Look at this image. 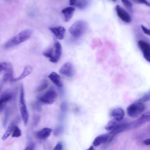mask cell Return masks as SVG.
Returning a JSON list of instances; mask_svg holds the SVG:
<instances>
[{
  "label": "cell",
  "instance_id": "1",
  "mask_svg": "<svg viewBox=\"0 0 150 150\" xmlns=\"http://www.w3.org/2000/svg\"><path fill=\"white\" fill-rule=\"evenodd\" d=\"M33 31L31 29L25 30L10 39L4 44V47L6 49L11 48L18 45L30 38Z\"/></svg>",
  "mask_w": 150,
  "mask_h": 150
},
{
  "label": "cell",
  "instance_id": "2",
  "mask_svg": "<svg viewBox=\"0 0 150 150\" xmlns=\"http://www.w3.org/2000/svg\"><path fill=\"white\" fill-rule=\"evenodd\" d=\"M88 24L84 21L80 20L74 23L69 29L71 35L75 38H79L85 32L88 28Z\"/></svg>",
  "mask_w": 150,
  "mask_h": 150
},
{
  "label": "cell",
  "instance_id": "3",
  "mask_svg": "<svg viewBox=\"0 0 150 150\" xmlns=\"http://www.w3.org/2000/svg\"><path fill=\"white\" fill-rule=\"evenodd\" d=\"M19 103L21 117L24 125H26L28 120V114L25 103L23 85L22 84L21 85Z\"/></svg>",
  "mask_w": 150,
  "mask_h": 150
},
{
  "label": "cell",
  "instance_id": "4",
  "mask_svg": "<svg viewBox=\"0 0 150 150\" xmlns=\"http://www.w3.org/2000/svg\"><path fill=\"white\" fill-rule=\"evenodd\" d=\"M144 105L142 102L137 101L128 106L127 108V112L130 117L135 118L138 117L144 110Z\"/></svg>",
  "mask_w": 150,
  "mask_h": 150
},
{
  "label": "cell",
  "instance_id": "5",
  "mask_svg": "<svg viewBox=\"0 0 150 150\" xmlns=\"http://www.w3.org/2000/svg\"><path fill=\"white\" fill-rule=\"evenodd\" d=\"M57 95L53 90L50 89L41 96L39 98L40 102L44 103L51 104L56 101Z\"/></svg>",
  "mask_w": 150,
  "mask_h": 150
},
{
  "label": "cell",
  "instance_id": "6",
  "mask_svg": "<svg viewBox=\"0 0 150 150\" xmlns=\"http://www.w3.org/2000/svg\"><path fill=\"white\" fill-rule=\"evenodd\" d=\"M59 72L66 76L71 77L73 76L75 73L74 66L70 62H66L62 66Z\"/></svg>",
  "mask_w": 150,
  "mask_h": 150
},
{
  "label": "cell",
  "instance_id": "7",
  "mask_svg": "<svg viewBox=\"0 0 150 150\" xmlns=\"http://www.w3.org/2000/svg\"><path fill=\"white\" fill-rule=\"evenodd\" d=\"M138 46L141 51L145 59L149 62L150 60V47L148 43L142 40H140L138 42Z\"/></svg>",
  "mask_w": 150,
  "mask_h": 150
},
{
  "label": "cell",
  "instance_id": "8",
  "mask_svg": "<svg viewBox=\"0 0 150 150\" xmlns=\"http://www.w3.org/2000/svg\"><path fill=\"white\" fill-rule=\"evenodd\" d=\"M150 120V113L149 111H148L144 113L135 122L131 123V127L137 128L145 123L149 122Z\"/></svg>",
  "mask_w": 150,
  "mask_h": 150
},
{
  "label": "cell",
  "instance_id": "9",
  "mask_svg": "<svg viewBox=\"0 0 150 150\" xmlns=\"http://www.w3.org/2000/svg\"><path fill=\"white\" fill-rule=\"evenodd\" d=\"M113 137L110 132L100 135L94 139L93 143V144L95 146H99L100 144L106 143L110 141Z\"/></svg>",
  "mask_w": 150,
  "mask_h": 150
},
{
  "label": "cell",
  "instance_id": "10",
  "mask_svg": "<svg viewBox=\"0 0 150 150\" xmlns=\"http://www.w3.org/2000/svg\"><path fill=\"white\" fill-rule=\"evenodd\" d=\"M115 9L118 16L122 20L127 23L131 22V16L124 8L120 5H117L116 6Z\"/></svg>",
  "mask_w": 150,
  "mask_h": 150
},
{
  "label": "cell",
  "instance_id": "11",
  "mask_svg": "<svg viewBox=\"0 0 150 150\" xmlns=\"http://www.w3.org/2000/svg\"><path fill=\"white\" fill-rule=\"evenodd\" d=\"M54 54L52 59H49L50 62L53 63L57 62L61 56L62 52V46L58 41L55 40L54 43Z\"/></svg>",
  "mask_w": 150,
  "mask_h": 150
},
{
  "label": "cell",
  "instance_id": "12",
  "mask_svg": "<svg viewBox=\"0 0 150 150\" xmlns=\"http://www.w3.org/2000/svg\"><path fill=\"white\" fill-rule=\"evenodd\" d=\"M21 120V117L18 115L16 116L11 122L2 137V139L3 140H5L8 138L12 133L14 126L20 122Z\"/></svg>",
  "mask_w": 150,
  "mask_h": 150
},
{
  "label": "cell",
  "instance_id": "13",
  "mask_svg": "<svg viewBox=\"0 0 150 150\" xmlns=\"http://www.w3.org/2000/svg\"><path fill=\"white\" fill-rule=\"evenodd\" d=\"M50 31L59 40L63 39L65 35L66 29L63 27L58 26L52 27L49 28Z\"/></svg>",
  "mask_w": 150,
  "mask_h": 150
},
{
  "label": "cell",
  "instance_id": "14",
  "mask_svg": "<svg viewBox=\"0 0 150 150\" xmlns=\"http://www.w3.org/2000/svg\"><path fill=\"white\" fill-rule=\"evenodd\" d=\"M12 97V94L9 92H5L0 96V113L4 109L6 103Z\"/></svg>",
  "mask_w": 150,
  "mask_h": 150
},
{
  "label": "cell",
  "instance_id": "15",
  "mask_svg": "<svg viewBox=\"0 0 150 150\" xmlns=\"http://www.w3.org/2000/svg\"><path fill=\"white\" fill-rule=\"evenodd\" d=\"M111 115L114 119L118 121H121L123 119L125 112L122 109L118 108L114 109L112 111Z\"/></svg>",
  "mask_w": 150,
  "mask_h": 150
},
{
  "label": "cell",
  "instance_id": "16",
  "mask_svg": "<svg viewBox=\"0 0 150 150\" xmlns=\"http://www.w3.org/2000/svg\"><path fill=\"white\" fill-rule=\"evenodd\" d=\"M75 11V8L72 7H68L63 9L62 11L64 16V21H69L72 18Z\"/></svg>",
  "mask_w": 150,
  "mask_h": 150
},
{
  "label": "cell",
  "instance_id": "17",
  "mask_svg": "<svg viewBox=\"0 0 150 150\" xmlns=\"http://www.w3.org/2000/svg\"><path fill=\"white\" fill-rule=\"evenodd\" d=\"M51 129L44 128L36 133L37 138L40 139H44L47 138L51 134L52 131Z\"/></svg>",
  "mask_w": 150,
  "mask_h": 150
},
{
  "label": "cell",
  "instance_id": "18",
  "mask_svg": "<svg viewBox=\"0 0 150 150\" xmlns=\"http://www.w3.org/2000/svg\"><path fill=\"white\" fill-rule=\"evenodd\" d=\"M51 81L55 85L59 87L62 86V83L60 76L57 73L52 72L48 76Z\"/></svg>",
  "mask_w": 150,
  "mask_h": 150
},
{
  "label": "cell",
  "instance_id": "19",
  "mask_svg": "<svg viewBox=\"0 0 150 150\" xmlns=\"http://www.w3.org/2000/svg\"><path fill=\"white\" fill-rule=\"evenodd\" d=\"M32 70V67L30 65H27L24 68L22 73L18 77L13 78L11 81H16L24 78L30 74Z\"/></svg>",
  "mask_w": 150,
  "mask_h": 150
},
{
  "label": "cell",
  "instance_id": "20",
  "mask_svg": "<svg viewBox=\"0 0 150 150\" xmlns=\"http://www.w3.org/2000/svg\"><path fill=\"white\" fill-rule=\"evenodd\" d=\"M10 114V110L8 108H6L4 114L3 121V126L4 128L6 127Z\"/></svg>",
  "mask_w": 150,
  "mask_h": 150
},
{
  "label": "cell",
  "instance_id": "21",
  "mask_svg": "<svg viewBox=\"0 0 150 150\" xmlns=\"http://www.w3.org/2000/svg\"><path fill=\"white\" fill-rule=\"evenodd\" d=\"M54 54V48L50 47L43 53V55L47 58L50 59H52L53 57Z\"/></svg>",
  "mask_w": 150,
  "mask_h": 150
},
{
  "label": "cell",
  "instance_id": "22",
  "mask_svg": "<svg viewBox=\"0 0 150 150\" xmlns=\"http://www.w3.org/2000/svg\"><path fill=\"white\" fill-rule=\"evenodd\" d=\"M87 0H77L75 5L80 9H83L87 6Z\"/></svg>",
  "mask_w": 150,
  "mask_h": 150
},
{
  "label": "cell",
  "instance_id": "23",
  "mask_svg": "<svg viewBox=\"0 0 150 150\" xmlns=\"http://www.w3.org/2000/svg\"><path fill=\"white\" fill-rule=\"evenodd\" d=\"M49 85L48 81L46 79L43 80L41 83L38 87L37 91L38 92H40L46 89Z\"/></svg>",
  "mask_w": 150,
  "mask_h": 150
},
{
  "label": "cell",
  "instance_id": "24",
  "mask_svg": "<svg viewBox=\"0 0 150 150\" xmlns=\"http://www.w3.org/2000/svg\"><path fill=\"white\" fill-rule=\"evenodd\" d=\"M12 133V136L13 137H18L21 135V130L16 125L14 126Z\"/></svg>",
  "mask_w": 150,
  "mask_h": 150
},
{
  "label": "cell",
  "instance_id": "25",
  "mask_svg": "<svg viewBox=\"0 0 150 150\" xmlns=\"http://www.w3.org/2000/svg\"><path fill=\"white\" fill-rule=\"evenodd\" d=\"M125 7L130 12L133 11V6L131 2L129 0H121Z\"/></svg>",
  "mask_w": 150,
  "mask_h": 150
},
{
  "label": "cell",
  "instance_id": "26",
  "mask_svg": "<svg viewBox=\"0 0 150 150\" xmlns=\"http://www.w3.org/2000/svg\"><path fill=\"white\" fill-rule=\"evenodd\" d=\"M150 92L149 91L138 99L137 101L142 103L143 102L148 101L150 100Z\"/></svg>",
  "mask_w": 150,
  "mask_h": 150
},
{
  "label": "cell",
  "instance_id": "27",
  "mask_svg": "<svg viewBox=\"0 0 150 150\" xmlns=\"http://www.w3.org/2000/svg\"><path fill=\"white\" fill-rule=\"evenodd\" d=\"M11 64L6 62H0V74L3 71H6Z\"/></svg>",
  "mask_w": 150,
  "mask_h": 150
},
{
  "label": "cell",
  "instance_id": "28",
  "mask_svg": "<svg viewBox=\"0 0 150 150\" xmlns=\"http://www.w3.org/2000/svg\"><path fill=\"white\" fill-rule=\"evenodd\" d=\"M64 129L62 126H59L55 128L53 132L55 136H57L61 134L63 132Z\"/></svg>",
  "mask_w": 150,
  "mask_h": 150
},
{
  "label": "cell",
  "instance_id": "29",
  "mask_svg": "<svg viewBox=\"0 0 150 150\" xmlns=\"http://www.w3.org/2000/svg\"><path fill=\"white\" fill-rule=\"evenodd\" d=\"M9 80L8 77L5 74H4L2 78L0 81V92L4 83Z\"/></svg>",
  "mask_w": 150,
  "mask_h": 150
},
{
  "label": "cell",
  "instance_id": "30",
  "mask_svg": "<svg viewBox=\"0 0 150 150\" xmlns=\"http://www.w3.org/2000/svg\"><path fill=\"white\" fill-rule=\"evenodd\" d=\"M142 29L144 33L148 35H150V31L149 29H148L143 25L141 26Z\"/></svg>",
  "mask_w": 150,
  "mask_h": 150
},
{
  "label": "cell",
  "instance_id": "31",
  "mask_svg": "<svg viewBox=\"0 0 150 150\" xmlns=\"http://www.w3.org/2000/svg\"><path fill=\"white\" fill-rule=\"evenodd\" d=\"M67 103L65 102H62L60 105V108L62 112L65 111L67 109Z\"/></svg>",
  "mask_w": 150,
  "mask_h": 150
},
{
  "label": "cell",
  "instance_id": "32",
  "mask_svg": "<svg viewBox=\"0 0 150 150\" xmlns=\"http://www.w3.org/2000/svg\"><path fill=\"white\" fill-rule=\"evenodd\" d=\"M62 145L60 142H58L54 148V150H62Z\"/></svg>",
  "mask_w": 150,
  "mask_h": 150
},
{
  "label": "cell",
  "instance_id": "33",
  "mask_svg": "<svg viewBox=\"0 0 150 150\" xmlns=\"http://www.w3.org/2000/svg\"><path fill=\"white\" fill-rule=\"evenodd\" d=\"M136 1L150 6V3L146 0H136Z\"/></svg>",
  "mask_w": 150,
  "mask_h": 150
},
{
  "label": "cell",
  "instance_id": "34",
  "mask_svg": "<svg viewBox=\"0 0 150 150\" xmlns=\"http://www.w3.org/2000/svg\"><path fill=\"white\" fill-rule=\"evenodd\" d=\"M143 144L146 145H150V139H147L143 141Z\"/></svg>",
  "mask_w": 150,
  "mask_h": 150
},
{
  "label": "cell",
  "instance_id": "35",
  "mask_svg": "<svg viewBox=\"0 0 150 150\" xmlns=\"http://www.w3.org/2000/svg\"><path fill=\"white\" fill-rule=\"evenodd\" d=\"M77 0H69L70 4L71 6L75 5Z\"/></svg>",
  "mask_w": 150,
  "mask_h": 150
},
{
  "label": "cell",
  "instance_id": "36",
  "mask_svg": "<svg viewBox=\"0 0 150 150\" xmlns=\"http://www.w3.org/2000/svg\"><path fill=\"white\" fill-rule=\"evenodd\" d=\"M88 150H94V148L93 146H91Z\"/></svg>",
  "mask_w": 150,
  "mask_h": 150
},
{
  "label": "cell",
  "instance_id": "37",
  "mask_svg": "<svg viewBox=\"0 0 150 150\" xmlns=\"http://www.w3.org/2000/svg\"><path fill=\"white\" fill-rule=\"evenodd\" d=\"M111 0L113 2H115L117 1V0Z\"/></svg>",
  "mask_w": 150,
  "mask_h": 150
},
{
  "label": "cell",
  "instance_id": "38",
  "mask_svg": "<svg viewBox=\"0 0 150 150\" xmlns=\"http://www.w3.org/2000/svg\"><path fill=\"white\" fill-rule=\"evenodd\" d=\"M132 0L134 1H136V0Z\"/></svg>",
  "mask_w": 150,
  "mask_h": 150
}]
</instances>
